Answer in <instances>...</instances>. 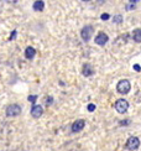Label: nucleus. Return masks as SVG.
Wrapping results in <instances>:
<instances>
[{"label":"nucleus","instance_id":"nucleus-11","mask_svg":"<svg viewBox=\"0 0 141 151\" xmlns=\"http://www.w3.org/2000/svg\"><path fill=\"white\" fill-rule=\"evenodd\" d=\"M32 6H34V10L35 11H42L45 9V3L42 1V0H36Z\"/></svg>","mask_w":141,"mask_h":151},{"label":"nucleus","instance_id":"nucleus-21","mask_svg":"<svg viewBox=\"0 0 141 151\" xmlns=\"http://www.w3.org/2000/svg\"><path fill=\"white\" fill-rule=\"evenodd\" d=\"M82 1H91V0H82Z\"/></svg>","mask_w":141,"mask_h":151},{"label":"nucleus","instance_id":"nucleus-9","mask_svg":"<svg viewBox=\"0 0 141 151\" xmlns=\"http://www.w3.org/2000/svg\"><path fill=\"white\" fill-rule=\"evenodd\" d=\"M82 73H83V76H86V77H91V76H93V73H94V70H93V67L91 65L87 63V65L83 66Z\"/></svg>","mask_w":141,"mask_h":151},{"label":"nucleus","instance_id":"nucleus-8","mask_svg":"<svg viewBox=\"0 0 141 151\" xmlns=\"http://www.w3.org/2000/svg\"><path fill=\"white\" fill-rule=\"evenodd\" d=\"M108 36H106V34H104V32H99L98 35H97V37H95V43L97 45H99V46H104L105 43L108 42Z\"/></svg>","mask_w":141,"mask_h":151},{"label":"nucleus","instance_id":"nucleus-5","mask_svg":"<svg viewBox=\"0 0 141 151\" xmlns=\"http://www.w3.org/2000/svg\"><path fill=\"white\" fill-rule=\"evenodd\" d=\"M21 113V106L17 104H11L6 108V115L8 116H17Z\"/></svg>","mask_w":141,"mask_h":151},{"label":"nucleus","instance_id":"nucleus-14","mask_svg":"<svg viewBox=\"0 0 141 151\" xmlns=\"http://www.w3.org/2000/svg\"><path fill=\"white\" fill-rule=\"evenodd\" d=\"M29 102H31V103H35L36 100H37V96H29Z\"/></svg>","mask_w":141,"mask_h":151},{"label":"nucleus","instance_id":"nucleus-3","mask_svg":"<svg viewBox=\"0 0 141 151\" xmlns=\"http://www.w3.org/2000/svg\"><path fill=\"white\" fill-rule=\"evenodd\" d=\"M114 106H115V110H117L118 113L124 114V113H126V110L129 109V103H127L125 99H118Z\"/></svg>","mask_w":141,"mask_h":151},{"label":"nucleus","instance_id":"nucleus-19","mask_svg":"<svg viewBox=\"0 0 141 151\" xmlns=\"http://www.w3.org/2000/svg\"><path fill=\"white\" fill-rule=\"evenodd\" d=\"M134 70L137 71V72H140V71H141V68H140V66H139V65H135V66H134Z\"/></svg>","mask_w":141,"mask_h":151},{"label":"nucleus","instance_id":"nucleus-16","mask_svg":"<svg viewBox=\"0 0 141 151\" xmlns=\"http://www.w3.org/2000/svg\"><path fill=\"white\" fill-rule=\"evenodd\" d=\"M101 20H108V19L109 17H110V15H109V14H106V12H104V14H101Z\"/></svg>","mask_w":141,"mask_h":151},{"label":"nucleus","instance_id":"nucleus-7","mask_svg":"<svg viewBox=\"0 0 141 151\" xmlns=\"http://www.w3.org/2000/svg\"><path fill=\"white\" fill-rule=\"evenodd\" d=\"M42 113H43V108L41 105H38V104H34L32 105V108H31V115H32L34 118H40L42 115Z\"/></svg>","mask_w":141,"mask_h":151},{"label":"nucleus","instance_id":"nucleus-13","mask_svg":"<svg viewBox=\"0 0 141 151\" xmlns=\"http://www.w3.org/2000/svg\"><path fill=\"white\" fill-rule=\"evenodd\" d=\"M113 21H114L115 24H121V22H123V16H121V15H117V16H114Z\"/></svg>","mask_w":141,"mask_h":151},{"label":"nucleus","instance_id":"nucleus-17","mask_svg":"<svg viewBox=\"0 0 141 151\" xmlns=\"http://www.w3.org/2000/svg\"><path fill=\"white\" fill-rule=\"evenodd\" d=\"M46 102H47V105H50L51 103L53 102V98H52V97H48V98L46 99Z\"/></svg>","mask_w":141,"mask_h":151},{"label":"nucleus","instance_id":"nucleus-4","mask_svg":"<svg viewBox=\"0 0 141 151\" xmlns=\"http://www.w3.org/2000/svg\"><path fill=\"white\" fill-rule=\"evenodd\" d=\"M139 146H140V140H139V137H136V136H130L129 139H127V141H126V149H127V150L134 151V150L139 149Z\"/></svg>","mask_w":141,"mask_h":151},{"label":"nucleus","instance_id":"nucleus-6","mask_svg":"<svg viewBox=\"0 0 141 151\" xmlns=\"http://www.w3.org/2000/svg\"><path fill=\"white\" fill-rule=\"evenodd\" d=\"M84 127H86V122L83 120V119H78V120H76L72 125V131L73 133H79V131L84 129Z\"/></svg>","mask_w":141,"mask_h":151},{"label":"nucleus","instance_id":"nucleus-12","mask_svg":"<svg viewBox=\"0 0 141 151\" xmlns=\"http://www.w3.org/2000/svg\"><path fill=\"white\" fill-rule=\"evenodd\" d=\"M132 39L135 42H141V29H135L132 32Z\"/></svg>","mask_w":141,"mask_h":151},{"label":"nucleus","instance_id":"nucleus-2","mask_svg":"<svg viewBox=\"0 0 141 151\" xmlns=\"http://www.w3.org/2000/svg\"><path fill=\"white\" fill-rule=\"evenodd\" d=\"M93 32H94L93 26H91V25H87V26H84V27L82 29V31H81L82 40H83V41H86V42H88L89 40L92 39Z\"/></svg>","mask_w":141,"mask_h":151},{"label":"nucleus","instance_id":"nucleus-15","mask_svg":"<svg viewBox=\"0 0 141 151\" xmlns=\"http://www.w3.org/2000/svg\"><path fill=\"white\" fill-rule=\"evenodd\" d=\"M94 110H95V105L93 103L88 104V111H94Z\"/></svg>","mask_w":141,"mask_h":151},{"label":"nucleus","instance_id":"nucleus-20","mask_svg":"<svg viewBox=\"0 0 141 151\" xmlns=\"http://www.w3.org/2000/svg\"><path fill=\"white\" fill-rule=\"evenodd\" d=\"M129 1H130V3H132V4H136L137 1H140V0H129Z\"/></svg>","mask_w":141,"mask_h":151},{"label":"nucleus","instance_id":"nucleus-10","mask_svg":"<svg viewBox=\"0 0 141 151\" xmlns=\"http://www.w3.org/2000/svg\"><path fill=\"white\" fill-rule=\"evenodd\" d=\"M35 55H36V51L34 47H31V46L26 47V50H25V57L27 60H32L35 57Z\"/></svg>","mask_w":141,"mask_h":151},{"label":"nucleus","instance_id":"nucleus-1","mask_svg":"<svg viewBox=\"0 0 141 151\" xmlns=\"http://www.w3.org/2000/svg\"><path fill=\"white\" fill-rule=\"evenodd\" d=\"M131 89V84L130 82L127 79H121L118 82L117 84V91L120 93V94H127Z\"/></svg>","mask_w":141,"mask_h":151},{"label":"nucleus","instance_id":"nucleus-18","mask_svg":"<svg viewBox=\"0 0 141 151\" xmlns=\"http://www.w3.org/2000/svg\"><path fill=\"white\" fill-rule=\"evenodd\" d=\"M15 37H16V31H12V32H11V36H10V40H14Z\"/></svg>","mask_w":141,"mask_h":151}]
</instances>
